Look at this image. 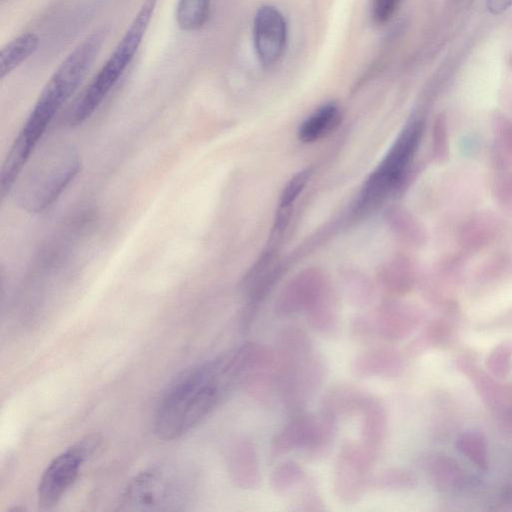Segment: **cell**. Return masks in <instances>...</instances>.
I'll return each mask as SVG.
<instances>
[{"label": "cell", "instance_id": "obj_16", "mask_svg": "<svg viewBox=\"0 0 512 512\" xmlns=\"http://www.w3.org/2000/svg\"><path fill=\"white\" fill-rule=\"evenodd\" d=\"M370 394L351 383H340L330 387L322 396L320 410L337 420L360 413Z\"/></svg>", "mask_w": 512, "mask_h": 512}, {"label": "cell", "instance_id": "obj_28", "mask_svg": "<svg viewBox=\"0 0 512 512\" xmlns=\"http://www.w3.org/2000/svg\"><path fill=\"white\" fill-rule=\"evenodd\" d=\"M311 172L304 170L296 174L285 186L281 199H280V210L281 212L287 211L289 207L294 203L298 195L301 193L305 185L307 184Z\"/></svg>", "mask_w": 512, "mask_h": 512}, {"label": "cell", "instance_id": "obj_13", "mask_svg": "<svg viewBox=\"0 0 512 512\" xmlns=\"http://www.w3.org/2000/svg\"><path fill=\"white\" fill-rule=\"evenodd\" d=\"M360 444L376 459L384 446L387 433V413L383 401L371 395L360 413Z\"/></svg>", "mask_w": 512, "mask_h": 512}, {"label": "cell", "instance_id": "obj_8", "mask_svg": "<svg viewBox=\"0 0 512 512\" xmlns=\"http://www.w3.org/2000/svg\"><path fill=\"white\" fill-rule=\"evenodd\" d=\"M375 458L360 444L345 442L335 459L332 486L342 503L358 502L371 487Z\"/></svg>", "mask_w": 512, "mask_h": 512}, {"label": "cell", "instance_id": "obj_24", "mask_svg": "<svg viewBox=\"0 0 512 512\" xmlns=\"http://www.w3.org/2000/svg\"><path fill=\"white\" fill-rule=\"evenodd\" d=\"M323 500L314 479L310 476L290 497L291 509L303 512H315L324 509Z\"/></svg>", "mask_w": 512, "mask_h": 512}, {"label": "cell", "instance_id": "obj_21", "mask_svg": "<svg viewBox=\"0 0 512 512\" xmlns=\"http://www.w3.org/2000/svg\"><path fill=\"white\" fill-rule=\"evenodd\" d=\"M308 476L297 462L283 461L272 470L270 486L275 494L290 498L304 484Z\"/></svg>", "mask_w": 512, "mask_h": 512}, {"label": "cell", "instance_id": "obj_7", "mask_svg": "<svg viewBox=\"0 0 512 512\" xmlns=\"http://www.w3.org/2000/svg\"><path fill=\"white\" fill-rule=\"evenodd\" d=\"M276 373L279 400L292 415L304 411L319 391L327 375V366L322 355L314 349L289 364L276 367Z\"/></svg>", "mask_w": 512, "mask_h": 512}, {"label": "cell", "instance_id": "obj_10", "mask_svg": "<svg viewBox=\"0 0 512 512\" xmlns=\"http://www.w3.org/2000/svg\"><path fill=\"white\" fill-rule=\"evenodd\" d=\"M253 41L262 65L271 66L281 58L287 42V23L277 7L263 5L256 11Z\"/></svg>", "mask_w": 512, "mask_h": 512}, {"label": "cell", "instance_id": "obj_26", "mask_svg": "<svg viewBox=\"0 0 512 512\" xmlns=\"http://www.w3.org/2000/svg\"><path fill=\"white\" fill-rule=\"evenodd\" d=\"M433 157L438 163H446L450 156L449 130L445 114H439L433 126Z\"/></svg>", "mask_w": 512, "mask_h": 512}, {"label": "cell", "instance_id": "obj_1", "mask_svg": "<svg viewBox=\"0 0 512 512\" xmlns=\"http://www.w3.org/2000/svg\"><path fill=\"white\" fill-rule=\"evenodd\" d=\"M105 38V29H97L87 36L65 57L45 84L4 160L0 178L3 197L11 192L49 124L84 80Z\"/></svg>", "mask_w": 512, "mask_h": 512}, {"label": "cell", "instance_id": "obj_17", "mask_svg": "<svg viewBox=\"0 0 512 512\" xmlns=\"http://www.w3.org/2000/svg\"><path fill=\"white\" fill-rule=\"evenodd\" d=\"M337 432V419L329 413L319 410L313 413L312 424L305 446L304 456L312 461L326 457L333 445Z\"/></svg>", "mask_w": 512, "mask_h": 512}, {"label": "cell", "instance_id": "obj_18", "mask_svg": "<svg viewBox=\"0 0 512 512\" xmlns=\"http://www.w3.org/2000/svg\"><path fill=\"white\" fill-rule=\"evenodd\" d=\"M309 325L325 336L335 335L339 329L338 311L333 300L318 287L304 309Z\"/></svg>", "mask_w": 512, "mask_h": 512}, {"label": "cell", "instance_id": "obj_23", "mask_svg": "<svg viewBox=\"0 0 512 512\" xmlns=\"http://www.w3.org/2000/svg\"><path fill=\"white\" fill-rule=\"evenodd\" d=\"M492 195L503 210L512 213V164L493 168Z\"/></svg>", "mask_w": 512, "mask_h": 512}, {"label": "cell", "instance_id": "obj_15", "mask_svg": "<svg viewBox=\"0 0 512 512\" xmlns=\"http://www.w3.org/2000/svg\"><path fill=\"white\" fill-rule=\"evenodd\" d=\"M313 413L305 411L291 415L290 420L272 437L269 444V456L277 459L294 450L303 449L305 446Z\"/></svg>", "mask_w": 512, "mask_h": 512}, {"label": "cell", "instance_id": "obj_12", "mask_svg": "<svg viewBox=\"0 0 512 512\" xmlns=\"http://www.w3.org/2000/svg\"><path fill=\"white\" fill-rule=\"evenodd\" d=\"M350 367L359 378H388L399 374L401 359L392 348L376 346L357 354Z\"/></svg>", "mask_w": 512, "mask_h": 512}, {"label": "cell", "instance_id": "obj_2", "mask_svg": "<svg viewBox=\"0 0 512 512\" xmlns=\"http://www.w3.org/2000/svg\"><path fill=\"white\" fill-rule=\"evenodd\" d=\"M239 379L232 349L184 373L159 402L153 428L160 440L179 439L203 422Z\"/></svg>", "mask_w": 512, "mask_h": 512}, {"label": "cell", "instance_id": "obj_25", "mask_svg": "<svg viewBox=\"0 0 512 512\" xmlns=\"http://www.w3.org/2000/svg\"><path fill=\"white\" fill-rule=\"evenodd\" d=\"M494 145L512 161V119L499 110L491 116Z\"/></svg>", "mask_w": 512, "mask_h": 512}, {"label": "cell", "instance_id": "obj_11", "mask_svg": "<svg viewBox=\"0 0 512 512\" xmlns=\"http://www.w3.org/2000/svg\"><path fill=\"white\" fill-rule=\"evenodd\" d=\"M500 229L497 217L490 211H480L469 216L461 225L458 245L463 255L476 253L496 238Z\"/></svg>", "mask_w": 512, "mask_h": 512}, {"label": "cell", "instance_id": "obj_31", "mask_svg": "<svg viewBox=\"0 0 512 512\" xmlns=\"http://www.w3.org/2000/svg\"><path fill=\"white\" fill-rule=\"evenodd\" d=\"M509 65H510V66H511V68H512V53H511V55L509 56Z\"/></svg>", "mask_w": 512, "mask_h": 512}, {"label": "cell", "instance_id": "obj_22", "mask_svg": "<svg viewBox=\"0 0 512 512\" xmlns=\"http://www.w3.org/2000/svg\"><path fill=\"white\" fill-rule=\"evenodd\" d=\"M210 0H178L175 11L177 25L184 31L202 28L209 19Z\"/></svg>", "mask_w": 512, "mask_h": 512}, {"label": "cell", "instance_id": "obj_5", "mask_svg": "<svg viewBox=\"0 0 512 512\" xmlns=\"http://www.w3.org/2000/svg\"><path fill=\"white\" fill-rule=\"evenodd\" d=\"M188 477L172 467L156 466L133 476L118 502L121 511H178L190 499Z\"/></svg>", "mask_w": 512, "mask_h": 512}, {"label": "cell", "instance_id": "obj_4", "mask_svg": "<svg viewBox=\"0 0 512 512\" xmlns=\"http://www.w3.org/2000/svg\"><path fill=\"white\" fill-rule=\"evenodd\" d=\"M79 167V155L74 148L55 147L43 155L22 181L14 184L11 192L16 195L15 201L32 213L47 209L71 183Z\"/></svg>", "mask_w": 512, "mask_h": 512}, {"label": "cell", "instance_id": "obj_9", "mask_svg": "<svg viewBox=\"0 0 512 512\" xmlns=\"http://www.w3.org/2000/svg\"><path fill=\"white\" fill-rule=\"evenodd\" d=\"M93 447L90 439L79 442L58 454L47 465L37 487V502L41 509H51L59 503L76 481Z\"/></svg>", "mask_w": 512, "mask_h": 512}, {"label": "cell", "instance_id": "obj_29", "mask_svg": "<svg viewBox=\"0 0 512 512\" xmlns=\"http://www.w3.org/2000/svg\"><path fill=\"white\" fill-rule=\"evenodd\" d=\"M402 0H372L370 16L374 23L383 25L389 22L401 5Z\"/></svg>", "mask_w": 512, "mask_h": 512}, {"label": "cell", "instance_id": "obj_6", "mask_svg": "<svg viewBox=\"0 0 512 512\" xmlns=\"http://www.w3.org/2000/svg\"><path fill=\"white\" fill-rule=\"evenodd\" d=\"M424 120L410 121L398 136L390 151L365 183L359 206L371 208L393 189L402 179L420 145Z\"/></svg>", "mask_w": 512, "mask_h": 512}, {"label": "cell", "instance_id": "obj_27", "mask_svg": "<svg viewBox=\"0 0 512 512\" xmlns=\"http://www.w3.org/2000/svg\"><path fill=\"white\" fill-rule=\"evenodd\" d=\"M411 480V476L404 470L388 468L373 474L371 487L382 491L396 490L410 485Z\"/></svg>", "mask_w": 512, "mask_h": 512}, {"label": "cell", "instance_id": "obj_14", "mask_svg": "<svg viewBox=\"0 0 512 512\" xmlns=\"http://www.w3.org/2000/svg\"><path fill=\"white\" fill-rule=\"evenodd\" d=\"M229 465L232 479L242 489H256L261 481L260 467L254 443L249 438L237 439L230 450Z\"/></svg>", "mask_w": 512, "mask_h": 512}, {"label": "cell", "instance_id": "obj_19", "mask_svg": "<svg viewBox=\"0 0 512 512\" xmlns=\"http://www.w3.org/2000/svg\"><path fill=\"white\" fill-rule=\"evenodd\" d=\"M40 38L35 32H24L1 50L0 78L3 79L31 57L38 49Z\"/></svg>", "mask_w": 512, "mask_h": 512}, {"label": "cell", "instance_id": "obj_20", "mask_svg": "<svg viewBox=\"0 0 512 512\" xmlns=\"http://www.w3.org/2000/svg\"><path fill=\"white\" fill-rule=\"evenodd\" d=\"M341 121V113L337 105L328 103L318 108L300 126L299 139L312 142L325 137L334 131Z\"/></svg>", "mask_w": 512, "mask_h": 512}, {"label": "cell", "instance_id": "obj_30", "mask_svg": "<svg viewBox=\"0 0 512 512\" xmlns=\"http://www.w3.org/2000/svg\"><path fill=\"white\" fill-rule=\"evenodd\" d=\"M487 9L493 15H499L512 6V0H487Z\"/></svg>", "mask_w": 512, "mask_h": 512}, {"label": "cell", "instance_id": "obj_3", "mask_svg": "<svg viewBox=\"0 0 512 512\" xmlns=\"http://www.w3.org/2000/svg\"><path fill=\"white\" fill-rule=\"evenodd\" d=\"M158 0H143L122 38L93 77L69 114L71 125L86 122L101 106L134 59Z\"/></svg>", "mask_w": 512, "mask_h": 512}]
</instances>
